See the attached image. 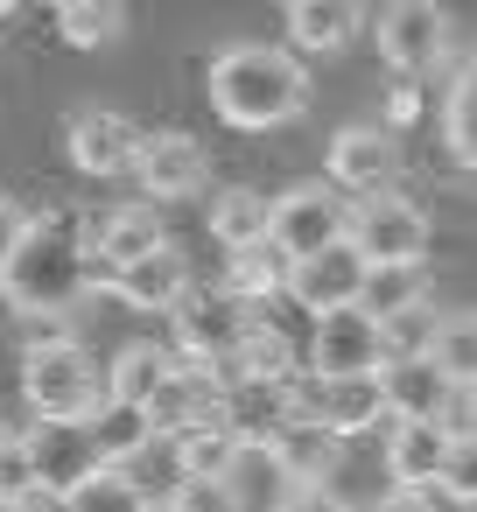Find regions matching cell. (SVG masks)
Returning <instances> with one entry per match:
<instances>
[{"mask_svg": "<svg viewBox=\"0 0 477 512\" xmlns=\"http://www.w3.org/2000/svg\"><path fill=\"white\" fill-rule=\"evenodd\" d=\"M92 288V246L78 218H29L8 267H0V295H8L22 316H64L78 309Z\"/></svg>", "mask_w": 477, "mask_h": 512, "instance_id": "obj_1", "label": "cell"}, {"mask_svg": "<svg viewBox=\"0 0 477 512\" xmlns=\"http://www.w3.org/2000/svg\"><path fill=\"white\" fill-rule=\"evenodd\" d=\"M169 365H176V358H169L162 344H127V351L113 358V372H106V407H134V414H141Z\"/></svg>", "mask_w": 477, "mask_h": 512, "instance_id": "obj_24", "label": "cell"}, {"mask_svg": "<svg viewBox=\"0 0 477 512\" xmlns=\"http://www.w3.org/2000/svg\"><path fill=\"white\" fill-rule=\"evenodd\" d=\"M449 449H456V442H449L435 421H393V435H386V477H393L400 491H435Z\"/></svg>", "mask_w": 477, "mask_h": 512, "instance_id": "obj_19", "label": "cell"}, {"mask_svg": "<svg viewBox=\"0 0 477 512\" xmlns=\"http://www.w3.org/2000/svg\"><path fill=\"white\" fill-rule=\"evenodd\" d=\"M344 512H351V505H344Z\"/></svg>", "mask_w": 477, "mask_h": 512, "instance_id": "obj_44", "label": "cell"}, {"mask_svg": "<svg viewBox=\"0 0 477 512\" xmlns=\"http://www.w3.org/2000/svg\"><path fill=\"white\" fill-rule=\"evenodd\" d=\"M85 246H92V288H106L113 267H127V260H141V253H155V246H169V232H162V211L141 197V204L113 211L99 232H85Z\"/></svg>", "mask_w": 477, "mask_h": 512, "instance_id": "obj_18", "label": "cell"}, {"mask_svg": "<svg viewBox=\"0 0 477 512\" xmlns=\"http://www.w3.org/2000/svg\"><path fill=\"white\" fill-rule=\"evenodd\" d=\"M428 365H435L442 379L470 386V323H463V316H442V323H435V337H428Z\"/></svg>", "mask_w": 477, "mask_h": 512, "instance_id": "obj_30", "label": "cell"}, {"mask_svg": "<svg viewBox=\"0 0 477 512\" xmlns=\"http://www.w3.org/2000/svg\"><path fill=\"white\" fill-rule=\"evenodd\" d=\"M22 393H29L36 421H92L106 407V372L92 365L85 344L43 337L22 351Z\"/></svg>", "mask_w": 477, "mask_h": 512, "instance_id": "obj_3", "label": "cell"}, {"mask_svg": "<svg viewBox=\"0 0 477 512\" xmlns=\"http://www.w3.org/2000/svg\"><path fill=\"white\" fill-rule=\"evenodd\" d=\"M358 0H288V57H330L358 36Z\"/></svg>", "mask_w": 477, "mask_h": 512, "instance_id": "obj_20", "label": "cell"}, {"mask_svg": "<svg viewBox=\"0 0 477 512\" xmlns=\"http://www.w3.org/2000/svg\"><path fill=\"white\" fill-rule=\"evenodd\" d=\"M330 183L351 190V197H379L400 183V148L386 127H344L330 141Z\"/></svg>", "mask_w": 477, "mask_h": 512, "instance_id": "obj_13", "label": "cell"}, {"mask_svg": "<svg viewBox=\"0 0 477 512\" xmlns=\"http://www.w3.org/2000/svg\"><path fill=\"white\" fill-rule=\"evenodd\" d=\"M50 8H71V0H50Z\"/></svg>", "mask_w": 477, "mask_h": 512, "instance_id": "obj_42", "label": "cell"}, {"mask_svg": "<svg viewBox=\"0 0 477 512\" xmlns=\"http://www.w3.org/2000/svg\"><path fill=\"white\" fill-rule=\"evenodd\" d=\"M274 8H288V0H274Z\"/></svg>", "mask_w": 477, "mask_h": 512, "instance_id": "obj_43", "label": "cell"}, {"mask_svg": "<svg viewBox=\"0 0 477 512\" xmlns=\"http://www.w3.org/2000/svg\"><path fill=\"white\" fill-rule=\"evenodd\" d=\"M22 512H71V505H64L57 491H29V498H22Z\"/></svg>", "mask_w": 477, "mask_h": 512, "instance_id": "obj_38", "label": "cell"}, {"mask_svg": "<svg viewBox=\"0 0 477 512\" xmlns=\"http://www.w3.org/2000/svg\"><path fill=\"white\" fill-rule=\"evenodd\" d=\"M281 288L309 309V316H330V309H358V288H365V260L337 239V246H323V253H309V260H288V274H281Z\"/></svg>", "mask_w": 477, "mask_h": 512, "instance_id": "obj_11", "label": "cell"}, {"mask_svg": "<svg viewBox=\"0 0 477 512\" xmlns=\"http://www.w3.org/2000/svg\"><path fill=\"white\" fill-rule=\"evenodd\" d=\"M218 393H225V379L211 372V365H169L162 372V386L148 393V407H141V421H148V435H183V428H204V421H218Z\"/></svg>", "mask_w": 477, "mask_h": 512, "instance_id": "obj_9", "label": "cell"}, {"mask_svg": "<svg viewBox=\"0 0 477 512\" xmlns=\"http://www.w3.org/2000/svg\"><path fill=\"white\" fill-rule=\"evenodd\" d=\"M442 127H449V148H456V162H470V155H477V141H470V78H456Z\"/></svg>", "mask_w": 477, "mask_h": 512, "instance_id": "obj_33", "label": "cell"}, {"mask_svg": "<svg viewBox=\"0 0 477 512\" xmlns=\"http://www.w3.org/2000/svg\"><path fill=\"white\" fill-rule=\"evenodd\" d=\"M267 456H274V470H281L288 484H323V477L337 470L344 442H337L330 428H316V421H281V428L267 435Z\"/></svg>", "mask_w": 477, "mask_h": 512, "instance_id": "obj_21", "label": "cell"}, {"mask_svg": "<svg viewBox=\"0 0 477 512\" xmlns=\"http://www.w3.org/2000/svg\"><path fill=\"white\" fill-rule=\"evenodd\" d=\"M449 498H477V442H456L449 449V463H442V477H435Z\"/></svg>", "mask_w": 477, "mask_h": 512, "instance_id": "obj_34", "label": "cell"}, {"mask_svg": "<svg viewBox=\"0 0 477 512\" xmlns=\"http://www.w3.org/2000/svg\"><path fill=\"white\" fill-rule=\"evenodd\" d=\"M169 456H176V477H218V484H232V470H239V435L225 428V421H204V428H183V435H169Z\"/></svg>", "mask_w": 477, "mask_h": 512, "instance_id": "obj_22", "label": "cell"}, {"mask_svg": "<svg viewBox=\"0 0 477 512\" xmlns=\"http://www.w3.org/2000/svg\"><path fill=\"white\" fill-rule=\"evenodd\" d=\"M106 288H113L120 302H134V309H148V316H176V309L190 302V260H183L176 246H155V253L127 260V267H113Z\"/></svg>", "mask_w": 477, "mask_h": 512, "instance_id": "obj_14", "label": "cell"}, {"mask_svg": "<svg viewBox=\"0 0 477 512\" xmlns=\"http://www.w3.org/2000/svg\"><path fill=\"white\" fill-rule=\"evenodd\" d=\"M260 309H246V302H232V295H211V302H183L176 309V344L190 351V365H225L232 351H239V337H246V323H253Z\"/></svg>", "mask_w": 477, "mask_h": 512, "instance_id": "obj_15", "label": "cell"}, {"mask_svg": "<svg viewBox=\"0 0 477 512\" xmlns=\"http://www.w3.org/2000/svg\"><path fill=\"white\" fill-rule=\"evenodd\" d=\"M22 225H29V211H22L15 197H0V267H8V253H15V239H22Z\"/></svg>", "mask_w": 477, "mask_h": 512, "instance_id": "obj_36", "label": "cell"}, {"mask_svg": "<svg viewBox=\"0 0 477 512\" xmlns=\"http://www.w3.org/2000/svg\"><path fill=\"white\" fill-rule=\"evenodd\" d=\"M372 386H379L386 421H442V407L456 393V379H442L428 358H386L372 372Z\"/></svg>", "mask_w": 477, "mask_h": 512, "instance_id": "obj_16", "label": "cell"}, {"mask_svg": "<svg viewBox=\"0 0 477 512\" xmlns=\"http://www.w3.org/2000/svg\"><path fill=\"white\" fill-rule=\"evenodd\" d=\"M134 176L155 204H176V197H197L211 183V155L204 141L190 134H141V155H134Z\"/></svg>", "mask_w": 477, "mask_h": 512, "instance_id": "obj_12", "label": "cell"}, {"mask_svg": "<svg viewBox=\"0 0 477 512\" xmlns=\"http://www.w3.org/2000/svg\"><path fill=\"white\" fill-rule=\"evenodd\" d=\"M379 365H386V344H379V323L365 309L316 316V337H309V372L316 379H358V372H379Z\"/></svg>", "mask_w": 477, "mask_h": 512, "instance_id": "obj_8", "label": "cell"}, {"mask_svg": "<svg viewBox=\"0 0 477 512\" xmlns=\"http://www.w3.org/2000/svg\"><path fill=\"white\" fill-rule=\"evenodd\" d=\"M8 8H22V0H0V15H8Z\"/></svg>", "mask_w": 477, "mask_h": 512, "instance_id": "obj_41", "label": "cell"}, {"mask_svg": "<svg viewBox=\"0 0 477 512\" xmlns=\"http://www.w3.org/2000/svg\"><path fill=\"white\" fill-rule=\"evenodd\" d=\"M211 106L225 127H246V134L288 127L309 106V71H302V57H288L274 43H232L211 64Z\"/></svg>", "mask_w": 477, "mask_h": 512, "instance_id": "obj_2", "label": "cell"}, {"mask_svg": "<svg viewBox=\"0 0 477 512\" xmlns=\"http://www.w3.org/2000/svg\"><path fill=\"white\" fill-rule=\"evenodd\" d=\"M162 505H169V512H246V505H239V491H232V484H218V477H176Z\"/></svg>", "mask_w": 477, "mask_h": 512, "instance_id": "obj_31", "label": "cell"}, {"mask_svg": "<svg viewBox=\"0 0 477 512\" xmlns=\"http://www.w3.org/2000/svg\"><path fill=\"white\" fill-rule=\"evenodd\" d=\"M379 421H386V407H379V386H372V372H358V379H323L316 428H330V435L344 442V435H365V428H379Z\"/></svg>", "mask_w": 477, "mask_h": 512, "instance_id": "obj_23", "label": "cell"}, {"mask_svg": "<svg viewBox=\"0 0 477 512\" xmlns=\"http://www.w3.org/2000/svg\"><path fill=\"white\" fill-rule=\"evenodd\" d=\"M211 239H218L225 253L267 246V197H260V190H218V204H211Z\"/></svg>", "mask_w": 477, "mask_h": 512, "instance_id": "obj_26", "label": "cell"}, {"mask_svg": "<svg viewBox=\"0 0 477 512\" xmlns=\"http://www.w3.org/2000/svg\"><path fill=\"white\" fill-rule=\"evenodd\" d=\"M29 477H36V491H71V484H85L92 470H106V449H99V435H92V421H36L29 435Z\"/></svg>", "mask_w": 477, "mask_h": 512, "instance_id": "obj_7", "label": "cell"}, {"mask_svg": "<svg viewBox=\"0 0 477 512\" xmlns=\"http://www.w3.org/2000/svg\"><path fill=\"white\" fill-rule=\"evenodd\" d=\"M337 239H344V197L330 183H295L267 204V246L281 260H309Z\"/></svg>", "mask_w": 477, "mask_h": 512, "instance_id": "obj_5", "label": "cell"}, {"mask_svg": "<svg viewBox=\"0 0 477 512\" xmlns=\"http://www.w3.org/2000/svg\"><path fill=\"white\" fill-rule=\"evenodd\" d=\"M141 512H169V505H162V498H148V505H141Z\"/></svg>", "mask_w": 477, "mask_h": 512, "instance_id": "obj_40", "label": "cell"}, {"mask_svg": "<svg viewBox=\"0 0 477 512\" xmlns=\"http://www.w3.org/2000/svg\"><path fill=\"white\" fill-rule=\"evenodd\" d=\"M36 477H29V442L22 435H0V498H29Z\"/></svg>", "mask_w": 477, "mask_h": 512, "instance_id": "obj_32", "label": "cell"}, {"mask_svg": "<svg viewBox=\"0 0 477 512\" xmlns=\"http://www.w3.org/2000/svg\"><path fill=\"white\" fill-rule=\"evenodd\" d=\"M281 274H288V260H281L274 246H239V253H232V274H225V295L246 302V309H260V302L281 288Z\"/></svg>", "mask_w": 477, "mask_h": 512, "instance_id": "obj_28", "label": "cell"}, {"mask_svg": "<svg viewBox=\"0 0 477 512\" xmlns=\"http://www.w3.org/2000/svg\"><path fill=\"white\" fill-rule=\"evenodd\" d=\"M64 148L85 176H127L134 155H141V127L113 106H78L71 127H64Z\"/></svg>", "mask_w": 477, "mask_h": 512, "instance_id": "obj_10", "label": "cell"}, {"mask_svg": "<svg viewBox=\"0 0 477 512\" xmlns=\"http://www.w3.org/2000/svg\"><path fill=\"white\" fill-rule=\"evenodd\" d=\"M274 512H344V498H337L330 484H295V491H288Z\"/></svg>", "mask_w": 477, "mask_h": 512, "instance_id": "obj_35", "label": "cell"}, {"mask_svg": "<svg viewBox=\"0 0 477 512\" xmlns=\"http://www.w3.org/2000/svg\"><path fill=\"white\" fill-rule=\"evenodd\" d=\"M365 512H435V491H400V484H393V491H386L379 505H365Z\"/></svg>", "mask_w": 477, "mask_h": 512, "instance_id": "obj_37", "label": "cell"}, {"mask_svg": "<svg viewBox=\"0 0 477 512\" xmlns=\"http://www.w3.org/2000/svg\"><path fill=\"white\" fill-rule=\"evenodd\" d=\"M218 421L239 435V449H267V435L281 428V421H295V407H288V372L281 379H225V393H218Z\"/></svg>", "mask_w": 477, "mask_h": 512, "instance_id": "obj_17", "label": "cell"}, {"mask_svg": "<svg viewBox=\"0 0 477 512\" xmlns=\"http://www.w3.org/2000/svg\"><path fill=\"white\" fill-rule=\"evenodd\" d=\"M64 505H71V512H141V505H148V491H141L120 463H106V470H92L85 484H71V491H64Z\"/></svg>", "mask_w": 477, "mask_h": 512, "instance_id": "obj_29", "label": "cell"}, {"mask_svg": "<svg viewBox=\"0 0 477 512\" xmlns=\"http://www.w3.org/2000/svg\"><path fill=\"white\" fill-rule=\"evenodd\" d=\"M379 57L400 78H428L449 57V15L435 0H386L379 8Z\"/></svg>", "mask_w": 477, "mask_h": 512, "instance_id": "obj_6", "label": "cell"}, {"mask_svg": "<svg viewBox=\"0 0 477 512\" xmlns=\"http://www.w3.org/2000/svg\"><path fill=\"white\" fill-rule=\"evenodd\" d=\"M120 29H127V8H120V0H71V8H57V36H64L71 50H106Z\"/></svg>", "mask_w": 477, "mask_h": 512, "instance_id": "obj_27", "label": "cell"}, {"mask_svg": "<svg viewBox=\"0 0 477 512\" xmlns=\"http://www.w3.org/2000/svg\"><path fill=\"white\" fill-rule=\"evenodd\" d=\"M344 246L365 267H407V260L428 253V211L407 204L400 190L358 197V204H344Z\"/></svg>", "mask_w": 477, "mask_h": 512, "instance_id": "obj_4", "label": "cell"}, {"mask_svg": "<svg viewBox=\"0 0 477 512\" xmlns=\"http://www.w3.org/2000/svg\"><path fill=\"white\" fill-rule=\"evenodd\" d=\"M0 512H22V498H0Z\"/></svg>", "mask_w": 477, "mask_h": 512, "instance_id": "obj_39", "label": "cell"}, {"mask_svg": "<svg viewBox=\"0 0 477 512\" xmlns=\"http://www.w3.org/2000/svg\"><path fill=\"white\" fill-rule=\"evenodd\" d=\"M414 302H428V274H421V260H407V267H365L358 309H365L372 323H386V316H400V309H414Z\"/></svg>", "mask_w": 477, "mask_h": 512, "instance_id": "obj_25", "label": "cell"}]
</instances>
